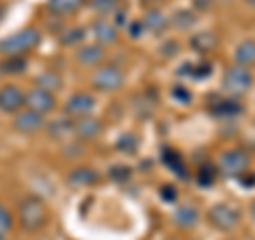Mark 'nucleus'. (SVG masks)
Wrapping results in <instances>:
<instances>
[{"instance_id": "1", "label": "nucleus", "mask_w": 255, "mask_h": 240, "mask_svg": "<svg viewBox=\"0 0 255 240\" xmlns=\"http://www.w3.org/2000/svg\"><path fill=\"white\" fill-rule=\"evenodd\" d=\"M41 41H43V32L34 26L15 30L13 34L4 36L0 41V55L2 58H26L28 53H32L41 45Z\"/></svg>"}, {"instance_id": "2", "label": "nucleus", "mask_w": 255, "mask_h": 240, "mask_svg": "<svg viewBox=\"0 0 255 240\" xmlns=\"http://www.w3.org/2000/svg\"><path fill=\"white\" fill-rule=\"evenodd\" d=\"M47 219H49V213H47V204L43 198L38 196H26L19 200L17 204V223L23 232H30V234H34V232L43 230Z\"/></svg>"}, {"instance_id": "3", "label": "nucleus", "mask_w": 255, "mask_h": 240, "mask_svg": "<svg viewBox=\"0 0 255 240\" xmlns=\"http://www.w3.org/2000/svg\"><path fill=\"white\" fill-rule=\"evenodd\" d=\"M221 87L230 98H236V100L243 98V96L249 94L251 87H253V73L249 68L238 66V64L228 66L226 73L221 77Z\"/></svg>"}, {"instance_id": "4", "label": "nucleus", "mask_w": 255, "mask_h": 240, "mask_svg": "<svg viewBox=\"0 0 255 240\" xmlns=\"http://www.w3.org/2000/svg\"><path fill=\"white\" fill-rule=\"evenodd\" d=\"M90 83L96 92H102V94L119 92L126 83V75H124L122 68L115 66V64H102V66H98L94 70Z\"/></svg>"}, {"instance_id": "5", "label": "nucleus", "mask_w": 255, "mask_h": 240, "mask_svg": "<svg viewBox=\"0 0 255 240\" xmlns=\"http://www.w3.org/2000/svg\"><path fill=\"white\" fill-rule=\"evenodd\" d=\"M249 166H251V157L247 153L245 149H228L223 151L221 157H219V172L223 177H232V179H238L243 177L245 172H249Z\"/></svg>"}, {"instance_id": "6", "label": "nucleus", "mask_w": 255, "mask_h": 240, "mask_svg": "<svg viewBox=\"0 0 255 240\" xmlns=\"http://www.w3.org/2000/svg\"><path fill=\"white\" fill-rule=\"evenodd\" d=\"M209 223L219 232H232L241 223V211L230 204H215L209 211Z\"/></svg>"}, {"instance_id": "7", "label": "nucleus", "mask_w": 255, "mask_h": 240, "mask_svg": "<svg viewBox=\"0 0 255 240\" xmlns=\"http://www.w3.org/2000/svg\"><path fill=\"white\" fill-rule=\"evenodd\" d=\"M26 109L34 111V113L47 117L49 113H53L58 109V100H55V94L43 90V87H32L26 92Z\"/></svg>"}, {"instance_id": "8", "label": "nucleus", "mask_w": 255, "mask_h": 240, "mask_svg": "<svg viewBox=\"0 0 255 240\" xmlns=\"http://www.w3.org/2000/svg\"><path fill=\"white\" fill-rule=\"evenodd\" d=\"M96 109V98L90 92H75L70 98L64 102V115L70 119L90 117Z\"/></svg>"}, {"instance_id": "9", "label": "nucleus", "mask_w": 255, "mask_h": 240, "mask_svg": "<svg viewBox=\"0 0 255 240\" xmlns=\"http://www.w3.org/2000/svg\"><path fill=\"white\" fill-rule=\"evenodd\" d=\"M21 109H26V94L19 90V85L6 83L0 87V113L17 115Z\"/></svg>"}, {"instance_id": "10", "label": "nucleus", "mask_w": 255, "mask_h": 240, "mask_svg": "<svg viewBox=\"0 0 255 240\" xmlns=\"http://www.w3.org/2000/svg\"><path fill=\"white\" fill-rule=\"evenodd\" d=\"M13 130L17 132V134H23V136H30V134H38L41 130H45V117L43 115H38L34 113V111H30V109H21L17 115H13Z\"/></svg>"}, {"instance_id": "11", "label": "nucleus", "mask_w": 255, "mask_h": 240, "mask_svg": "<svg viewBox=\"0 0 255 240\" xmlns=\"http://www.w3.org/2000/svg\"><path fill=\"white\" fill-rule=\"evenodd\" d=\"M73 134H75V140L79 142H94L98 140L102 132H105V125L98 117H81V119H73Z\"/></svg>"}, {"instance_id": "12", "label": "nucleus", "mask_w": 255, "mask_h": 240, "mask_svg": "<svg viewBox=\"0 0 255 240\" xmlns=\"http://www.w3.org/2000/svg\"><path fill=\"white\" fill-rule=\"evenodd\" d=\"M92 34H94V41L98 45H115L119 41V28L113 23V19L109 17H100L92 23Z\"/></svg>"}, {"instance_id": "13", "label": "nucleus", "mask_w": 255, "mask_h": 240, "mask_svg": "<svg viewBox=\"0 0 255 240\" xmlns=\"http://www.w3.org/2000/svg\"><path fill=\"white\" fill-rule=\"evenodd\" d=\"M75 60L81 64V66H87V68H98L105 64L107 60V51L105 47L98 45V43H90V45H81L75 53Z\"/></svg>"}, {"instance_id": "14", "label": "nucleus", "mask_w": 255, "mask_h": 240, "mask_svg": "<svg viewBox=\"0 0 255 240\" xmlns=\"http://www.w3.org/2000/svg\"><path fill=\"white\" fill-rule=\"evenodd\" d=\"M100 183V172L90 166H79L68 172V185L73 187H92Z\"/></svg>"}, {"instance_id": "15", "label": "nucleus", "mask_w": 255, "mask_h": 240, "mask_svg": "<svg viewBox=\"0 0 255 240\" xmlns=\"http://www.w3.org/2000/svg\"><path fill=\"white\" fill-rule=\"evenodd\" d=\"M87 4V0H47V11L53 17H68L77 11H81Z\"/></svg>"}, {"instance_id": "16", "label": "nucleus", "mask_w": 255, "mask_h": 240, "mask_svg": "<svg viewBox=\"0 0 255 240\" xmlns=\"http://www.w3.org/2000/svg\"><path fill=\"white\" fill-rule=\"evenodd\" d=\"M189 47L200 55H209L219 47V38L215 32H198L189 38Z\"/></svg>"}, {"instance_id": "17", "label": "nucleus", "mask_w": 255, "mask_h": 240, "mask_svg": "<svg viewBox=\"0 0 255 240\" xmlns=\"http://www.w3.org/2000/svg\"><path fill=\"white\" fill-rule=\"evenodd\" d=\"M172 221L177 223L181 230H191V228L198 226V221H200V213H198L196 206L183 204V206H179V209H174Z\"/></svg>"}, {"instance_id": "18", "label": "nucleus", "mask_w": 255, "mask_h": 240, "mask_svg": "<svg viewBox=\"0 0 255 240\" xmlns=\"http://www.w3.org/2000/svg\"><path fill=\"white\" fill-rule=\"evenodd\" d=\"M73 123L75 121L70 117H60V119H53V121L47 123L45 130H47V134H49L51 140H66V138H70V136L75 138Z\"/></svg>"}, {"instance_id": "19", "label": "nucleus", "mask_w": 255, "mask_h": 240, "mask_svg": "<svg viewBox=\"0 0 255 240\" xmlns=\"http://www.w3.org/2000/svg\"><path fill=\"white\" fill-rule=\"evenodd\" d=\"M140 21H142V26H145V30L153 32V34H162V32H166L170 26V19L159 9H149Z\"/></svg>"}, {"instance_id": "20", "label": "nucleus", "mask_w": 255, "mask_h": 240, "mask_svg": "<svg viewBox=\"0 0 255 240\" xmlns=\"http://www.w3.org/2000/svg\"><path fill=\"white\" fill-rule=\"evenodd\" d=\"M234 62L243 68H253L255 66V41L253 38H247V41L238 43V47L234 49Z\"/></svg>"}, {"instance_id": "21", "label": "nucleus", "mask_w": 255, "mask_h": 240, "mask_svg": "<svg viewBox=\"0 0 255 240\" xmlns=\"http://www.w3.org/2000/svg\"><path fill=\"white\" fill-rule=\"evenodd\" d=\"M241 111H243L241 102H238L236 98H230V96L219 100V102H215V105L211 107V113L221 117V119H232V117H236L238 113H241Z\"/></svg>"}, {"instance_id": "22", "label": "nucleus", "mask_w": 255, "mask_h": 240, "mask_svg": "<svg viewBox=\"0 0 255 240\" xmlns=\"http://www.w3.org/2000/svg\"><path fill=\"white\" fill-rule=\"evenodd\" d=\"M87 4H90V9L94 13H98L100 17H109V19L124 9L122 0H87Z\"/></svg>"}, {"instance_id": "23", "label": "nucleus", "mask_w": 255, "mask_h": 240, "mask_svg": "<svg viewBox=\"0 0 255 240\" xmlns=\"http://www.w3.org/2000/svg\"><path fill=\"white\" fill-rule=\"evenodd\" d=\"M162 159H164V164L168 166L174 174H177V177H179V174H181V179L187 177V168H185V162H183V155L179 153V151L166 147L162 151Z\"/></svg>"}, {"instance_id": "24", "label": "nucleus", "mask_w": 255, "mask_h": 240, "mask_svg": "<svg viewBox=\"0 0 255 240\" xmlns=\"http://www.w3.org/2000/svg\"><path fill=\"white\" fill-rule=\"evenodd\" d=\"M34 85H36V87H43V90L51 92V94H55L58 90H62L64 79H62V75H60V73H55V70H45V73L36 75Z\"/></svg>"}, {"instance_id": "25", "label": "nucleus", "mask_w": 255, "mask_h": 240, "mask_svg": "<svg viewBox=\"0 0 255 240\" xmlns=\"http://www.w3.org/2000/svg\"><path fill=\"white\" fill-rule=\"evenodd\" d=\"M28 68L26 58H2L0 60V75H21Z\"/></svg>"}, {"instance_id": "26", "label": "nucleus", "mask_w": 255, "mask_h": 240, "mask_svg": "<svg viewBox=\"0 0 255 240\" xmlns=\"http://www.w3.org/2000/svg\"><path fill=\"white\" fill-rule=\"evenodd\" d=\"M211 70H213L211 62H196V64H185V66H183V75L196 79V81H202V79L211 75Z\"/></svg>"}, {"instance_id": "27", "label": "nucleus", "mask_w": 255, "mask_h": 240, "mask_svg": "<svg viewBox=\"0 0 255 240\" xmlns=\"http://www.w3.org/2000/svg\"><path fill=\"white\" fill-rule=\"evenodd\" d=\"M196 21H198V15L194 11H189V9H181L172 15V19L170 23L174 28H179V30H189V28H194L196 26Z\"/></svg>"}, {"instance_id": "28", "label": "nucleus", "mask_w": 255, "mask_h": 240, "mask_svg": "<svg viewBox=\"0 0 255 240\" xmlns=\"http://www.w3.org/2000/svg\"><path fill=\"white\" fill-rule=\"evenodd\" d=\"M58 38H60V43H62L64 47H75V45H79V43H81L83 38H85V30H83V28H77V26L66 28Z\"/></svg>"}, {"instance_id": "29", "label": "nucleus", "mask_w": 255, "mask_h": 240, "mask_svg": "<svg viewBox=\"0 0 255 240\" xmlns=\"http://www.w3.org/2000/svg\"><path fill=\"white\" fill-rule=\"evenodd\" d=\"M196 181L200 183L202 187H211L213 183L217 181V170H215L213 166L204 164V166H200V168H198V172H196Z\"/></svg>"}, {"instance_id": "30", "label": "nucleus", "mask_w": 255, "mask_h": 240, "mask_svg": "<svg viewBox=\"0 0 255 240\" xmlns=\"http://www.w3.org/2000/svg\"><path fill=\"white\" fill-rule=\"evenodd\" d=\"M13 226H15V219H13L11 211L6 209L4 204H0V238L9 236L11 230H13Z\"/></svg>"}, {"instance_id": "31", "label": "nucleus", "mask_w": 255, "mask_h": 240, "mask_svg": "<svg viewBox=\"0 0 255 240\" xmlns=\"http://www.w3.org/2000/svg\"><path fill=\"white\" fill-rule=\"evenodd\" d=\"M117 149L124 151V153H128V155L136 153V149H138V138H136L134 134H124V136H119V138H117Z\"/></svg>"}, {"instance_id": "32", "label": "nucleus", "mask_w": 255, "mask_h": 240, "mask_svg": "<svg viewBox=\"0 0 255 240\" xmlns=\"http://www.w3.org/2000/svg\"><path fill=\"white\" fill-rule=\"evenodd\" d=\"M109 177L113 181H117V183H124V181H128L132 177V170L128 166H113L109 170Z\"/></svg>"}, {"instance_id": "33", "label": "nucleus", "mask_w": 255, "mask_h": 240, "mask_svg": "<svg viewBox=\"0 0 255 240\" xmlns=\"http://www.w3.org/2000/svg\"><path fill=\"white\" fill-rule=\"evenodd\" d=\"M172 98L179 100V102H183V105H187V102L191 100V94H189L183 85H174V87H172Z\"/></svg>"}, {"instance_id": "34", "label": "nucleus", "mask_w": 255, "mask_h": 240, "mask_svg": "<svg viewBox=\"0 0 255 240\" xmlns=\"http://www.w3.org/2000/svg\"><path fill=\"white\" fill-rule=\"evenodd\" d=\"M179 196V191L174 189L172 185H164V187H159V198L164 200V202H174Z\"/></svg>"}, {"instance_id": "35", "label": "nucleus", "mask_w": 255, "mask_h": 240, "mask_svg": "<svg viewBox=\"0 0 255 240\" xmlns=\"http://www.w3.org/2000/svg\"><path fill=\"white\" fill-rule=\"evenodd\" d=\"M128 34L132 38H140L145 34V26H142V21H134V23H128Z\"/></svg>"}, {"instance_id": "36", "label": "nucleus", "mask_w": 255, "mask_h": 240, "mask_svg": "<svg viewBox=\"0 0 255 240\" xmlns=\"http://www.w3.org/2000/svg\"><path fill=\"white\" fill-rule=\"evenodd\" d=\"M238 181H241L243 185H247V187H249V185H255V174H253V172H245L243 177H238Z\"/></svg>"}, {"instance_id": "37", "label": "nucleus", "mask_w": 255, "mask_h": 240, "mask_svg": "<svg viewBox=\"0 0 255 240\" xmlns=\"http://www.w3.org/2000/svg\"><path fill=\"white\" fill-rule=\"evenodd\" d=\"M4 17H6V6H4V4H0V26H2Z\"/></svg>"}, {"instance_id": "38", "label": "nucleus", "mask_w": 255, "mask_h": 240, "mask_svg": "<svg viewBox=\"0 0 255 240\" xmlns=\"http://www.w3.org/2000/svg\"><path fill=\"white\" fill-rule=\"evenodd\" d=\"M0 240H4V238H0Z\"/></svg>"}]
</instances>
